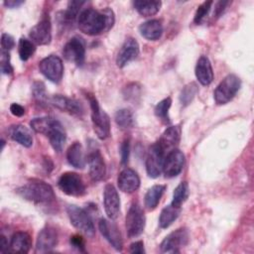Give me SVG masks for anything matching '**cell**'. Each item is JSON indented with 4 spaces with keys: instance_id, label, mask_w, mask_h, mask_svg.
<instances>
[{
    "instance_id": "6da1fadb",
    "label": "cell",
    "mask_w": 254,
    "mask_h": 254,
    "mask_svg": "<svg viewBox=\"0 0 254 254\" xmlns=\"http://www.w3.org/2000/svg\"><path fill=\"white\" fill-rule=\"evenodd\" d=\"M114 21V13L110 8H105L101 11L86 8L82 10L77 17V27L82 33L95 36L110 30Z\"/></svg>"
},
{
    "instance_id": "7a4b0ae2",
    "label": "cell",
    "mask_w": 254,
    "mask_h": 254,
    "mask_svg": "<svg viewBox=\"0 0 254 254\" xmlns=\"http://www.w3.org/2000/svg\"><path fill=\"white\" fill-rule=\"evenodd\" d=\"M16 192L24 199L34 203H50L55 198L53 188L44 181L32 180L18 188Z\"/></svg>"
},
{
    "instance_id": "3957f363",
    "label": "cell",
    "mask_w": 254,
    "mask_h": 254,
    "mask_svg": "<svg viewBox=\"0 0 254 254\" xmlns=\"http://www.w3.org/2000/svg\"><path fill=\"white\" fill-rule=\"evenodd\" d=\"M87 97L91 110V122L93 130L99 139L105 140L110 136L109 116L103 109H101L95 96H93L92 94H88Z\"/></svg>"
},
{
    "instance_id": "277c9868",
    "label": "cell",
    "mask_w": 254,
    "mask_h": 254,
    "mask_svg": "<svg viewBox=\"0 0 254 254\" xmlns=\"http://www.w3.org/2000/svg\"><path fill=\"white\" fill-rule=\"evenodd\" d=\"M241 87V80L235 74L226 75L216 86L213 97L214 101L217 105H223L228 103L236 93L239 91Z\"/></svg>"
},
{
    "instance_id": "5b68a950",
    "label": "cell",
    "mask_w": 254,
    "mask_h": 254,
    "mask_svg": "<svg viewBox=\"0 0 254 254\" xmlns=\"http://www.w3.org/2000/svg\"><path fill=\"white\" fill-rule=\"evenodd\" d=\"M66 213L70 220V223L81 233L87 236H93L95 233V227L93 221L87 211L83 208L70 204L66 207Z\"/></svg>"
},
{
    "instance_id": "8992f818",
    "label": "cell",
    "mask_w": 254,
    "mask_h": 254,
    "mask_svg": "<svg viewBox=\"0 0 254 254\" xmlns=\"http://www.w3.org/2000/svg\"><path fill=\"white\" fill-rule=\"evenodd\" d=\"M146 217L143 208L138 202H133L126 214V231L130 238L141 235L145 229Z\"/></svg>"
},
{
    "instance_id": "52a82bcc",
    "label": "cell",
    "mask_w": 254,
    "mask_h": 254,
    "mask_svg": "<svg viewBox=\"0 0 254 254\" xmlns=\"http://www.w3.org/2000/svg\"><path fill=\"white\" fill-rule=\"evenodd\" d=\"M59 189L70 196H82L86 188L82 178L73 172H65L61 175L58 181Z\"/></svg>"
},
{
    "instance_id": "ba28073f",
    "label": "cell",
    "mask_w": 254,
    "mask_h": 254,
    "mask_svg": "<svg viewBox=\"0 0 254 254\" xmlns=\"http://www.w3.org/2000/svg\"><path fill=\"white\" fill-rule=\"evenodd\" d=\"M41 73L54 83H59L64 74V64L60 57L50 55L39 63Z\"/></svg>"
},
{
    "instance_id": "9c48e42d",
    "label": "cell",
    "mask_w": 254,
    "mask_h": 254,
    "mask_svg": "<svg viewBox=\"0 0 254 254\" xmlns=\"http://www.w3.org/2000/svg\"><path fill=\"white\" fill-rule=\"evenodd\" d=\"M189 240L190 234L188 229L182 227L167 235L162 241L160 248L164 253H177L189 243Z\"/></svg>"
},
{
    "instance_id": "30bf717a",
    "label": "cell",
    "mask_w": 254,
    "mask_h": 254,
    "mask_svg": "<svg viewBox=\"0 0 254 254\" xmlns=\"http://www.w3.org/2000/svg\"><path fill=\"white\" fill-rule=\"evenodd\" d=\"M63 55L64 59L70 63L80 66L85 60V43L82 38L72 37L64 47Z\"/></svg>"
},
{
    "instance_id": "8fae6325",
    "label": "cell",
    "mask_w": 254,
    "mask_h": 254,
    "mask_svg": "<svg viewBox=\"0 0 254 254\" xmlns=\"http://www.w3.org/2000/svg\"><path fill=\"white\" fill-rule=\"evenodd\" d=\"M165 158L166 154L158 143H155L150 147L146 158V171L150 178L156 179L162 174Z\"/></svg>"
},
{
    "instance_id": "7c38bea8",
    "label": "cell",
    "mask_w": 254,
    "mask_h": 254,
    "mask_svg": "<svg viewBox=\"0 0 254 254\" xmlns=\"http://www.w3.org/2000/svg\"><path fill=\"white\" fill-rule=\"evenodd\" d=\"M29 37L35 45L46 46L52 40V24L48 14H44L41 20L30 30Z\"/></svg>"
},
{
    "instance_id": "4fadbf2b",
    "label": "cell",
    "mask_w": 254,
    "mask_h": 254,
    "mask_svg": "<svg viewBox=\"0 0 254 254\" xmlns=\"http://www.w3.org/2000/svg\"><path fill=\"white\" fill-rule=\"evenodd\" d=\"M185 155L182 151L175 149L169 152L165 158L163 173L166 178H174L181 174L185 166Z\"/></svg>"
},
{
    "instance_id": "5bb4252c",
    "label": "cell",
    "mask_w": 254,
    "mask_h": 254,
    "mask_svg": "<svg viewBox=\"0 0 254 254\" xmlns=\"http://www.w3.org/2000/svg\"><path fill=\"white\" fill-rule=\"evenodd\" d=\"M103 205L108 218L116 219L120 213V197L113 185L108 184L103 191Z\"/></svg>"
},
{
    "instance_id": "9a60e30c",
    "label": "cell",
    "mask_w": 254,
    "mask_h": 254,
    "mask_svg": "<svg viewBox=\"0 0 254 254\" xmlns=\"http://www.w3.org/2000/svg\"><path fill=\"white\" fill-rule=\"evenodd\" d=\"M98 228L102 236L109 242V244L117 251H121L123 241L118 227L111 221L101 218L98 222Z\"/></svg>"
},
{
    "instance_id": "2e32d148",
    "label": "cell",
    "mask_w": 254,
    "mask_h": 254,
    "mask_svg": "<svg viewBox=\"0 0 254 254\" xmlns=\"http://www.w3.org/2000/svg\"><path fill=\"white\" fill-rule=\"evenodd\" d=\"M59 241L58 231L55 227L47 225L38 234L36 242V251L45 253L55 248Z\"/></svg>"
},
{
    "instance_id": "e0dca14e",
    "label": "cell",
    "mask_w": 254,
    "mask_h": 254,
    "mask_svg": "<svg viewBox=\"0 0 254 254\" xmlns=\"http://www.w3.org/2000/svg\"><path fill=\"white\" fill-rule=\"evenodd\" d=\"M140 53V47L138 42L134 38H128L120 48L117 58L116 64L118 67H124L130 62L134 61Z\"/></svg>"
},
{
    "instance_id": "ac0fdd59",
    "label": "cell",
    "mask_w": 254,
    "mask_h": 254,
    "mask_svg": "<svg viewBox=\"0 0 254 254\" xmlns=\"http://www.w3.org/2000/svg\"><path fill=\"white\" fill-rule=\"evenodd\" d=\"M51 104H53L55 107L65 111L71 115L75 116H81L83 114V106L82 104L73 98H69L61 94H56L50 98Z\"/></svg>"
},
{
    "instance_id": "d6986e66",
    "label": "cell",
    "mask_w": 254,
    "mask_h": 254,
    "mask_svg": "<svg viewBox=\"0 0 254 254\" xmlns=\"http://www.w3.org/2000/svg\"><path fill=\"white\" fill-rule=\"evenodd\" d=\"M87 164L89 169V177L93 182L101 181L106 173V167L101 153L93 150L88 154Z\"/></svg>"
},
{
    "instance_id": "ffe728a7",
    "label": "cell",
    "mask_w": 254,
    "mask_h": 254,
    "mask_svg": "<svg viewBox=\"0 0 254 254\" xmlns=\"http://www.w3.org/2000/svg\"><path fill=\"white\" fill-rule=\"evenodd\" d=\"M117 185L120 190L127 193L136 191L140 187V178L138 174L129 168H125L120 172L117 178Z\"/></svg>"
},
{
    "instance_id": "44dd1931",
    "label": "cell",
    "mask_w": 254,
    "mask_h": 254,
    "mask_svg": "<svg viewBox=\"0 0 254 254\" xmlns=\"http://www.w3.org/2000/svg\"><path fill=\"white\" fill-rule=\"evenodd\" d=\"M181 140V127L179 125L168 127L157 142L161 149L168 154L169 152L177 149Z\"/></svg>"
},
{
    "instance_id": "7402d4cb",
    "label": "cell",
    "mask_w": 254,
    "mask_h": 254,
    "mask_svg": "<svg viewBox=\"0 0 254 254\" xmlns=\"http://www.w3.org/2000/svg\"><path fill=\"white\" fill-rule=\"evenodd\" d=\"M49 137V141L53 149L60 153L63 151V148L64 146L65 140H66V133L62 125V123L58 120H54L51 128L49 129L47 135Z\"/></svg>"
},
{
    "instance_id": "603a6c76",
    "label": "cell",
    "mask_w": 254,
    "mask_h": 254,
    "mask_svg": "<svg viewBox=\"0 0 254 254\" xmlns=\"http://www.w3.org/2000/svg\"><path fill=\"white\" fill-rule=\"evenodd\" d=\"M194 72L196 79L202 85H209L213 80V69L210 61L205 56H201L197 60Z\"/></svg>"
},
{
    "instance_id": "cb8c5ba5",
    "label": "cell",
    "mask_w": 254,
    "mask_h": 254,
    "mask_svg": "<svg viewBox=\"0 0 254 254\" xmlns=\"http://www.w3.org/2000/svg\"><path fill=\"white\" fill-rule=\"evenodd\" d=\"M32 247V238L25 231H18L13 234L10 243L9 251L15 253H28Z\"/></svg>"
},
{
    "instance_id": "d4e9b609",
    "label": "cell",
    "mask_w": 254,
    "mask_h": 254,
    "mask_svg": "<svg viewBox=\"0 0 254 254\" xmlns=\"http://www.w3.org/2000/svg\"><path fill=\"white\" fill-rule=\"evenodd\" d=\"M8 134L13 141L26 148H30L33 145V136L30 130L24 125H12L8 130Z\"/></svg>"
},
{
    "instance_id": "484cf974",
    "label": "cell",
    "mask_w": 254,
    "mask_h": 254,
    "mask_svg": "<svg viewBox=\"0 0 254 254\" xmlns=\"http://www.w3.org/2000/svg\"><path fill=\"white\" fill-rule=\"evenodd\" d=\"M139 32L142 37L149 41L159 40L163 34V25L161 21L152 19L142 23L139 26Z\"/></svg>"
},
{
    "instance_id": "4316f807",
    "label": "cell",
    "mask_w": 254,
    "mask_h": 254,
    "mask_svg": "<svg viewBox=\"0 0 254 254\" xmlns=\"http://www.w3.org/2000/svg\"><path fill=\"white\" fill-rule=\"evenodd\" d=\"M66 159L70 166L75 169H83L85 166V159L83 148L79 142L72 143L66 151Z\"/></svg>"
},
{
    "instance_id": "83f0119b",
    "label": "cell",
    "mask_w": 254,
    "mask_h": 254,
    "mask_svg": "<svg viewBox=\"0 0 254 254\" xmlns=\"http://www.w3.org/2000/svg\"><path fill=\"white\" fill-rule=\"evenodd\" d=\"M165 190L166 186L164 185H155L148 190L144 198V203L148 210H153L157 207L161 197L165 192Z\"/></svg>"
},
{
    "instance_id": "f1b7e54d",
    "label": "cell",
    "mask_w": 254,
    "mask_h": 254,
    "mask_svg": "<svg viewBox=\"0 0 254 254\" xmlns=\"http://www.w3.org/2000/svg\"><path fill=\"white\" fill-rule=\"evenodd\" d=\"M133 6L136 9V11L144 16V17H150L156 15L161 6V1H143V0H136L133 2Z\"/></svg>"
},
{
    "instance_id": "f546056e",
    "label": "cell",
    "mask_w": 254,
    "mask_h": 254,
    "mask_svg": "<svg viewBox=\"0 0 254 254\" xmlns=\"http://www.w3.org/2000/svg\"><path fill=\"white\" fill-rule=\"evenodd\" d=\"M181 207H176L173 204L165 206L159 216V225L161 228H168L180 215Z\"/></svg>"
},
{
    "instance_id": "4dcf8cb0",
    "label": "cell",
    "mask_w": 254,
    "mask_h": 254,
    "mask_svg": "<svg viewBox=\"0 0 254 254\" xmlns=\"http://www.w3.org/2000/svg\"><path fill=\"white\" fill-rule=\"evenodd\" d=\"M115 122L121 128H131L134 125L133 112L128 108L119 109L115 113Z\"/></svg>"
},
{
    "instance_id": "1f68e13d",
    "label": "cell",
    "mask_w": 254,
    "mask_h": 254,
    "mask_svg": "<svg viewBox=\"0 0 254 254\" xmlns=\"http://www.w3.org/2000/svg\"><path fill=\"white\" fill-rule=\"evenodd\" d=\"M54 118L49 117V116H45V117H38V118H34L31 120L30 122V126L32 127V129L40 134H44L47 135L49 129L51 128L53 122H54Z\"/></svg>"
},
{
    "instance_id": "d6a6232c",
    "label": "cell",
    "mask_w": 254,
    "mask_h": 254,
    "mask_svg": "<svg viewBox=\"0 0 254 254\" xmlns=\"http://www.w3.org/2000/svg\"><path fill=\"white\" fill-rule=\"evenodd\" d=\"M36 51V46L35 44L26 39V38H21L18 43V53L19 57L22 61H28L35 53Z\"/></svg>"
},
{
    "instance_id": "836d02e7",
    "label": "cell",
    "mask_w": 254,
    "mask_h": 254,
    "mask_svg": "<svg viewBox=\"0 0 254 254\" xmlns=\"http://www.w3.org/2000/svg\"><path fill=\"white\" fill-rule=\"evenodd\" d=\"M198 92V86L195 82H190L185 85L180 94V102L183 106H188Z\"/></svg>"
},
{
    "instance_id": "e575fe53",
    "label": "cell",
    "mask_w": 254,
    "mask_h": 254,
    "mask_svg": "<svg viewBox=\"0 0 254 254\" xmlns=\"http://www.w3.org/2000/svg\"><path fill=\"white\" fill-rule=\"evenodd\" d=\"M171 105H172V99L170 97H167L161 100L160 102H158L154 109L155 115L166 124H169L171 122L169 117V110Z\"/></svg>"
},
{
    "instance_id": "d590c367",
    "label": "cell",
    "mask_w": 254,
    "mask_h": 254,
    "mask_svg": "<svg viewBox=\"0 0 254 254\" xmlns=\"http://www.w3.org/2000/svg\"><path fill=\"white\" fill-rule=\"evenodd\" d=\"M189 196V185L187 182H182L173 192L172 203L176 207H181Z\"/></svg>"
},
{
    "instance_id": "8d00e7d4",
    "label": "cell",
    "mask_w": 254,
    "mask_h": 254,
    "mask_svg": "<svg viewBox=\"0 0 254 254\" xmlns=\"http://www.w3.org/2000/svg\"><path fill=\"white\" fill-rule=\"evenodd\" d=\"M85 2L82 1H69L67 9L63 13V19L65 23H73V21L78 17L79 10Z\"/></svg>"
},
{
    "instance_id": "74e56055",
    "label": "cell",
    "mask_w": 254,
    "mask_h": 254,
    "mask_svg": "<svg viewBox=\"0 0 254 254\" xmlns=\"http://www.w3.org/2000/svg\"><path fill=\"white\" fill-rule=\"evenodd\" d=\"M212 4H213L212 1H205L197 7L195 14H194V18H193V21L196 25H200L205 20L206 16L208 15V13L211 9Z\"/></svg>"
},
{
    "instance_id": "f35d334b",
    "label": "cell",
    "mask_w": 254,
    "mask_h": 254,
    "mask_svg": "<svg viewBox=\"0 0 254 254\" xmlns=\"http://www.w3.org/2000/svg\"><path fill=\"white\" fill-rule=\"evenodd\" d=\"M32 92L34 98L40 102L45 103L48 99V95L46 92V86L42 81H35L32 86Z\"/></svg>"
},
{
    "instance_id": "ab89813d",
    "label": "cell",
    "mask_w": 254,
    "mask_h": 254,
    "mask_svg": "<svg viewBox=\"0 0 254 254\" xmlns=\"http://www.w3.org/2000/svg\"><path fill=\"white\" fill-rule=\"evenodd\" d=\"M1 72L3 74H11L13 72V66L10 62V54L6 51H1V61H0Z\"/></svg>"
},
{
    "instance_id": "60d3db41",
    "label": "cell",
    "mask_w": 254,
    "mask_h": 254,
    "mask_svg": "<svg viewBox=\"0 0 254 254\" xmlns=\"http://www.w3.org/2000/svg\"><path fill=\"white\" fill-rule=\"evenodd\" d=\"M69 243L73 248L77 249L78 251H81V252L85 251V242L81 235H78V234L72 235L69 239Z\"/></svg>"
},
{
    "instance_id": "b9f144b4",
    "label": "cell",
    "mask_w": 254,
    "mask_h": 254,
    "mask_svg": "<svg viewBox=\"0 0 254 254\" xmlns=\"http://www.w3.org/2000/svg\"><path fill=\"white\" fill-rule=\"evenodd\" d=\"M15 46V41L13 39L12 36H10L9 34L3 33L1 36V48L2 51H6L9 52L11 49H13Z\"/></svg>"
},
{
    "instance_id": "7bdbcfd3",
    "label": "cell",
    "mask_w": 254,
    "mask_h": 254,
    "mask_svg": "<svg viewBox=\"0 0 254 254\" xmlns=\"http://www.w3.org/2000/svg\"><path fill=\"white\" fill-rule=\"evenodd\" d=\"M130 154V143L129 140H124L120 146V155H121V163L123 165L127 164Z\"/></svg>"
},
{
    "instance_id": "ee69618b",
    "label": "cell",
    "mask_w": 254,
    "mask_h": 254,
    "mask_svg": "<svg viewBox=\"0 0 254 254\" xmlns=\"http://www.w3.org/2000/svg\"><path fill=\"white\" fill-rule=\"evenodd\" d=\"M129 251L130 253H138V254H143L145 253V249H144V243L143 241H135L133 242L130 247H129Z\"/></svg>"
},
{
    "instance_id": "f6af8a7d",
    "label": "cell",
    "mask_w": 254,
    "mask_h": 254,
    "mask_svg": "<svg viewBox=\"0 0 254 254\" xmlns=\"http://www.w3.org/2000/svg\"><path fill=\"white\" fill-rule=\"evenodd\" d=\"M10 112L16 117H21L25 114V108L18 103H12L10 105Z\"/></svg>"
},
{
    "instance_id": "bcb514c9",
    "label": "cell",
    "mask_w": 254,
    "mask_h": 254,
    "mask_svg": "<svg viewBox=\"0 0 254 254\" xmlns=\"http://www.w3.org/2000/svg\"><path fill=\"white\" fill-rule=\"evenodd\" d=\"M24 3V1H20V0H6L4 1V5L7 7V8H17L19 7L20 5H22Z\"/></svg>"
},
{
    "instance_id": "7dc6e473",
    "label": "cell",
    "mask_w": 254,
    "mask_h": 254,
    "mask_svg": "<svg viewBox=\"0 0 254 254\" xmlns=\"http://www.w3.org/2000/svg\"><path fill=\"white\" fill-rule=\"evenodd\" d=\"M229 2H217L216 3V6H215V11H214V15L216 16V17H218L222 12H223V10H224V8L226 7V5L228 4Z\"/></svg>"
},
{
    "instance_id": "c3c4849f",
    "label": "cell",
    "mask_w": 254,
    "mask_h": 254,
    "mask_svg": "<svg viewBox=\"0 0 254 254\" xmlns=\"http://www.w3.org/2000/svg\"><path fill=\"white\" fill-rule=\"evenodd\" d=\"M0 245H1V247H0L1 252L9 251V244H8V241H7V239L4 235H1V244Z\"/></svg>"
}]
</instances>
